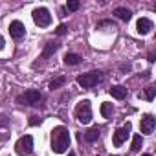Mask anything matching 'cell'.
I'll use <instances>...</instances> for the list:
<instances>
[{
  "label": "cell",
  "mask_w": 156,
  "mask_h": 156,
  "mask_svg": "<svg viewBox=\"0 0 156 156\" xmlns=\"http://www.w3.org/2000/svg\"><path fill=\"white\" fill-rule=\"evenodd\" d=\"M4 44H6V42H4V37H2V35H0V50H2V48H4Z\"/></svg>",
  "instance_id": "603a6c76"
},
{
  "label": "cell",
  "mask_w": 156,
  "mask_h": 156,
  "mask_svg": "<svg viewBox=\"0 0 156 156\" xmlns=\"http://www.w3.org/2000/svg\"><path fill=\"white\" fill-rule=\"evenodd\" d=\"M66 31H68V26H66V24H61V26L55 30V33H57V35H64Z\"/></svg>",
  "instance_id": "44dd1931"
},
{
  "label": "cell",
  "mask_w": 156,
  "mask_h": 156,
  "mask_svg": "<svg viewBox=\"0 0 156 156\" xmlns=\"http://www.w3.org/2000/svg\"><path fill=\"white\" fill-rule=\"evenodd\" d=\"M114 15H116L118 19L125 20V22H129V20H130V17H132L130 9H127V8H116V9H114Z\"/></svg>",
  "instance_id": "7c38bea8"
},
{
  "label": "cell",
  "mask_w": 156,
  "mask_h": 156,
  "mask_svg": "<svg viewBox=\"0 0 156 156\" xmlns=\"http://www.w3.org/2000/svg\"><path fill=\"white\" fill-rule=\"evenodd\" d=\"M81 61H83V57H81V55H77V53H66V55H64V62L70 64V66L79 64Z\"/></svg>",
  "instance_id": "5bb4252c"
},
{
  "label": "cell",
  "mask_w": 156,
  "mask_h": 156,
  "mask_svg": "<svg viewBox=\"0 0 156 156\" xmlns=\"http://www.w3.org/2000/svg\"><path fill=\"white\" fill-rule=\"evenodd\" d=\"M141 156H151V154H141Z\"/></svg>",
  "instance_id": "d4e9b609"
},
{
  "label": "cell",
  "mask_w": 156,
  "mask_h": 156,
  "mask_svg": "<svg viewBox=\"0 0 156 156\" xmlns=\"http://www.w3.org/2000/svg\"><path fill=\"white\" fill-rule=\"evenodd\" d=\"M39 123H41V118H37V116H33L30 119V125H39Z\"/></svg>",
  "instance_id": "7402d4cb"
},
{
  "label": "cell",
  "mask_w": 156,
  "mask_h": 156,
  "mask_svg": "<svg viewBox=\"0 0 156 156\" xmlns=\"http://www.w3.org/2000/svg\"><path fill=\"white\" fill-rule=\"evenodd\" d=\"M33 22L39 26V28H48L51 24V15L46 8H37L33 9Z\"/></svg>",
  "instance_id": "8992f818"
},
{
  "label": "cell",
  "mask_w": 156,
  "mask_h": 156,
  "mask_svg": "<svg viewBox=\"0 0 156 156\" xmlns=\"http://www.w3.org/2000/svg\"><path fill=\"white\" fill-rule=\"evenodd\" d=\"M154 125H156V119H154L151 114H145V116L141 118L140 129H141V132H143V134H152V130H154Z\"/></svg>",
  "instance_id": "9c48e42d"
},
{
  "label": "cell",
  "mask_w": 156,
  "mask_h": 156,
  "mask_svg": "<svg viewBox=\"0 0 156 156\" xmlns=\"http://www.w3.org/2000/svg\"><path fill=\"white\" fill-rule=\"evenodd\" d=\"M136 30H138V33H140V35H147V33L152 30V22H151L149 19H145V17H143V19H140V20H138Z\"/></svg>",
  "instance_id": "30bf717a"
},
{
  "label": "cell",
  "mask_w": 156,
  "mask_h": 156,
  "mask_svg": "<svg viewBox=\"0 0 156 156\" xmlns=\"http://www.w3.org/2000/svg\"><path fill=\"white\" fill-rule=\"evenodd\" d=\"M64 83H66V77H57V79H53V81L50 83V90H55V88L62 87Z\"/></svg>",
  "instance_id": "ac0fdd59"
},
{
  "label": "cell",
  "mask_w": 156,
  "mask_h": 156,
  "mask_svg": "<svg viewBox=\"0 0 156 156\" xmlns=\"http://www.w3.org/2000/svg\"><path fill=\"white\" fill-rule=\"evenodd\" d=\"M20 105H31V107H39L41 105V101H42V94L39 92V90H26L19 99H17Z\"/></svg>",
  "instance_id": "277c9868"
},
{
  "label": "cell",
  "mask_w": 156,
  "mask_h": 156,
  "mask_svg": "<svg viewBox=\"0 0 156 156\" xmlns=\"http://www.w3.org/2000/svg\"><path fill=\"white\" fill-rule=\"evenodd\" d=\"M99 134H101V130H99V127H92L90 130H87V132H85V141H88V143H92V141H96V140L99 138Z\"/></svg>",
  "instance_id": "4fadbf2b"
},
{
  "label": "cell",
  "mask_w": 156,
  "mask_h": 156,
  "mask_svg": "<svg viewBox=\"0 0 156 156\" xmlns=\"http://www.w3.org/2000/svg\"><path fill=\"white\" fill-rule=\"evenodd\" d=\"M130 123H127V125H123L121 129H118L116 132H114V138H112V143L116 145V147H119V145H123L125 141H127V138H129V134H130Z\"/></svg>",
  "instance_id": "52a82bcc"
},
{
  "label": "cell",
  "mask_w": 156,
  "mask_h": 156,
  "mask_svg": "<svg viewBox=\"0 0 156 156\" xmlns=\"http://www.w3.org/2000/svg\"><path fill=\"white\" fill-rule=\"evenodd\" d=\"M154 94H156V88H154V87H147V88H145V98H147V101H152V99H154Z\"/></svg>",
  "instance_id": "d6986e66"
},
{
  "label": "cell",
  "mask_w": 156,
  "mask_h": 156,
  "mask_svg": "<svg viewBox=\"0 0 156 156\" xmlns=\"http://www.w3.org/2000/svg\"><path fill=\"white\" fill-rule=\"evenodd\" d=\"M66 9L68 11H77V9H79V2H77V0H70L68 6H66Z\"/></svg>",
  "instance_id": "ffe728a7"
},
{
  "label": "cell",
  "mask_w": 156,
  "mask_h": 156,
  "mask_svg": "<svg viewBox=\"0 0 156 156\" xmlns=\"http://www.w3.org/2000/svg\"><path fill=\"white\" fill-rule=\"evenodd\" d=\"M141 143H143V141H141V134H136V136L132 138V147H130V149H132L134 152H138V151L141 149Z\"/></svg>",
  "instance_id": "e0dca14e"
},
{
  "label": "cell",
  "mask_w": 156,
  "mask_h": 156,
  "mask_svg": "<svg viewBox=\"0 0 156 156\" xmlns=\"http://www.w3.org/2000/svg\"><path fill=\"white\" fill-rule=\"evenodd\" d=\"M9 35H11L15 41L22 39V37L26 35V26H24L20 20H13V22L9 24Z\"/></svg>",
  "instance_id": "ba28073f"
},
{
  "label": "cell",
  "mask_w": 156,
  "mask_h": 156,
  "mask_svg": "<svg viewBox=\"0 0 156 156\" xmlns=\"http://www.w3.org/2000/svg\"><path fill=\"white\" fill-rule=\"evenodd\" d=\"M112 114H114V107H112V103H103L101 105V116L103 118H112Z\"/></svg>",
  "instance_id": "2e32d148"
},
{
  "label": "cell",
  "mask_w": 156,
  "mask_h": 156,
  "mask_svg": "<svg viewBox=\"0 0 156 156\" xmlns=\"http://www.w3.org/2000/svg\"><path fill=\"white\" fill-rule=\"evenodd\" d=\"M101 81V72H88L77 77V85H81L83 88H94Z\"/></svg>",
  "instance_id": "3957f363"
},
{
  "label": "cell",
  "mask_w": 156,
  "mask_h": 156,
  "mask_svg": "<svg viewBox=\"0 0 156 156\" xmlns=\"http://www.w3.org/2000/svg\"><path fill=\"white\" fill-rule=\"evenodd\" d=\"M73 114H75V118L79 119L83 125H88L92 121V107H90V101L88 99H83L81 103H77Z\"/></svg>",
  "instance_id": "7a4b0ae2"
},
{
  "label": "cell",
  "mask_w": 156,
  "mask_h": 156,
  "mask_svg": "<svg viewBox=\"0 0 156 156\" xmlns=\"http://www.w3.org/2000/svg\"><path fill=\"white\" fill-rule=\"evenodd\" d=\"M68 156H75V154H73V152H70V154H68Z\"/></svg>",
  "instance_id": "cb8c5ba5"
},
{
  "label": "cell",
  "mask_w": 156,
  "mask_h": 156,
  "mask_svg": "<svg viewBox=\"0 0 156 156\" xmlns=\"http://www.w3.org/2000/svg\"><path fill=\"white\" fill-rule=\"evenodd\" d=\"M31 151H33V138L30 134L19 138V141L15 143V152L19 156H28V154H31Z\"/></svg>",
  "instance_id": "5b68a950"
},
{
  "label": "cell",
  "mask_w": 156,
  "mask_h": 156,
  "mask_svg": "<svg viewBox=\"0 0 156 156\" xmlns=\"http://www.w3.org/2000/svg\"><path fill=\"white\" fill-rule=\"evenodd\" d=\"M110 96L116 98V99H125L127 98V88L121 87V85H116V87L110 88Z\"/></svg>",
  "instance_id": "8fae6325"
},
{
  "label": "cell",
  "mask_w": 156,
  "mask_h": 156,
  "mask_svg": "<svg viewBox=\"0 0 156 156\" xmlns=\"http://www.w3.org/2000/svg\"><path fill=\"white\" fill-rule=\"evenodd\" d=\"M57 48H59V44H57V42H48V44H46V48H44V51H42V59H48L51 53H55V51H57Z\"/></svg>",
  "instance_id": "9a60e30c"
},
{
  "label": "cell",
  "mask_w": 156,
  "mask_h": 156,
  "mask_svg": "<svg viewBox=\"0 0 156 156\" xmlns=\"http://www.w3.org/2000/svg\"><path fill=\"white\" fill-rule=\"evenodd\" d=\"M70 147V134H68V129L59 125V127H53L51 129V151L57 152V154H62L66 152Z\"/></svg>",
  "instance_id": "6da1fadb"
}]
</instances>
